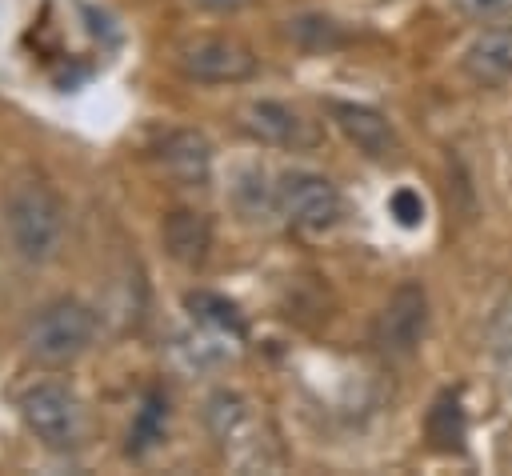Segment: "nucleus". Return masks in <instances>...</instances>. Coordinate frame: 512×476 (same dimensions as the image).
Instances as JSON below:
<instances>
[{
    "mask_svg": "<svg viewBox=\"0 0 512 476\" xmlns=\"http://www.w3.org/2000/svg\"><path fill=\"white\" fill-rule=\"evenodd\" d=\"M4 224H8V236H12V248L28 260V264H44L56 256L60 248V236H64V212H60V200L28 180V184H16L4 200Z\"/></svg>",
    "mask_w": 512,
    "mask_h": 476,
    "instance_id": "nucleus-1",
    "label": "nucleus"
},
{
    "mask_svg": "<svg viewBox=\"0 0 512 476\" xmlns=\"http://www.w3.org/2000/svg\"><path fill=\"white\" fill-rule=\"evenodd\" d=\"M92 332H96V316L80 304V300H52L44 304L28 328H24V348L36 356V360H48V364H64L72 356H80L88 344H92Z\"/></svg>",
    "mask_w": 512,
    "mask_h": 476,
    "instance_id": "nucleus-2",
    "label": "nucleus"
},
{
    "mask_svg": "<svg viewBox=\"0 0 512 476\" xmlns=\"http://www.w3.org/2000/svg\"><path fill=\"white\" fill-rule=\"evenodd\" d=\"M276 196H280V212L296 224V228H308V232H324L340 220L344 212V200L336 192V184L320 172H308V168H292L276 180Z\"/></svg>",
    "mask_w": 512,
    "mask_h": 476,
    "instance_id": "nucleus-3",
    "label": "nucleus"
},
{
    "mask_svg": "<svg viewBox=\"0 0 512 476\" xmlns=\"http://www.w3.org/2000/svg\"><path fill=\"white\" fill-rule=\"evenodd\" d=\"M20 416L28 432L52 448H68L80 436V404L64 384L40 380L20 396Z\"/></svg>",
    "mask_w": 512,
    "mask_h": 476,
    "instance_id": "nucleus-4",
    "label": "nucleus"
},
{
    "mask_svg": "<svg viewBox=\"0 0 512 476\" xmlns=\"http://www.w3.org/2000/svg\"><path fill=\"white\" fill-rule=\"evenodd\" d=\"M176 64L188 80H200V84H236V80H248L256 72V56L240 40H228V36L188 40L180 48Z\"/></svg>",
    "mask_w": 512,
    "mask_h": 476,
    "instance_id": "nucleus-5",
    "label": "nucleus"
},
{
    "mask_svg": "<svg viewBox=\"0 0 512 476\" xmlns=\"http://www.w3.org/2000/svg\"><path fill=\"white\" fill-rule=\"evenodd\" d=\"M424 324H428V296H424L420 284L408 280L380 308L376 328H372V340L388 356H412L416 344H420V336H424Z\"/></svg>",
    "mask_w": 512,
    "mask_h": 476,
    "instance_id": "nucleus-6",
    "label": "nucleus"
},
{
    "mask_svg": "<svg viewBox=\"0 0 512 476\" xmlns=\"http://www.w3.org/2000/svg\"><path fill=\"white\" fill-rule=\"evenodd\" d=\"M244 128L264 140V144H276V148H292V152H308L320 144V128L300 116L296 108L280 104V100H256L244 108Z\"/></svg>",
    "mask_w": 512,
    "mask_h": 476,
    "instance_id": "nucleus-7",
    "label": "nucleus"
},
{
    "mask_svg": "<svg viewBox=\"0 0 512 476\" xmlns=\"http://www.w3.org/2000/svg\"><path fill=\"white\" fill-rule=\"evenodd\" d=\"M332 120L348 136V144H356L368 160H388L400 148L392 120L368 104H332Z\"/></svg>",
    "mask_w": 512,
    "mask_h": 476,
    "instance_id": "nucleus-8",
    "label": "nucleus"
},
{
    "mask_svg": "<svg viewBox=\"0 0 512 476\" xmlns=\"http://www.w3.org/2000/svg\"><path fill=\"white\" fill-rule=\"evenodd\" d=\"M156 160H160L164 176H172L176 184H188V188H200L212 176V144L192 128L168 132L156 148Z\"/></svg>",
    "mask_w": 512,
    "mask_h": 476,
    "instance_id": "nucleus-9",
    "label": "nucleus"
},
{
    "mask_svg": "<svg viewBox=\"0 0 512 476\" xmlns=\"http://www.w3.org/2000/svg\"><path fill=\"white\" fill-rule=\"evenodd\" d=\"M460 68L472 84H504L512 76V24H496V28H484L460 56Z\"/></svg>",
    "mask_w": 512,
    "mask_h": 476,
    "instance_id": "nucleus-10",
    "label": "nucleus"
},
{
    "mask_svg": "<svg viewBox=\"0 0 512 476\" xmlns=\"http://www.w3.org/2000/svg\"><path fill=\"white\" fill-rule=\"evenodd\" d=\"M164 252L184 264V268H196L208 260V248H212V224L204 212H192V208H176L164 216Z\"/></svg>",
    "mask_w": 512,
    "mask_h": 476,
    "instance_id": "nucleus-11",
    "label": "nucleus"
},
{
    "mask_svg": "<svg viewBox=\"0 0 512 476\" xmlns=\"http://www.w3.org/2000/svg\"><path fill=\"white\" fill-rule=\"evenodd\" d=\"M232 204L244 220H264L272 208H280V196L276 184H268L264 168H240L232 184Z\"/></svg>",
    "mask_w": 512,
    "mask_h": 476,
    "instance_id": "nucleus-12",
    "label": "nucleus"
},
{
    "mask_svg": "<svg viewBox=\"0 0 512 476\" xmlns=\"http://www.w3.org/2000/svg\"><path fill=\"white\" fill-rule=\"evenodd\" d=\"M428 440L440 452H460L464 448V412H460V400L452 392H444L432 404V412H428Z\"/></svg>",
    "mask_w": 512,
    "mask_h": 476,
    "instance_id": "nucleus-13",
    "label": "nucleus"
},
{
    "mask_svg": "<svg viewBox=\"0 0 512 476\" xmlns=\"http://www.w3.org/2000/svg\"><path fill=\"white\" fill-rule=\"evenodd\" d=\"M188 312H192L196 320L220 328V332H232V336L244 332V320H240L236 304H228V300L216 296V292H192V296H188Z\"/></svg>",
    "mask_w": 512,
    "mask_h": 476,
    "instance_id": "nucleus-14",
    "label": "nucleus"
},
{
    "mask_svg": "<svg viewBox=\"0 0 512 476\" xmlns=\"http://www.w3.org/2000/svg\"><path fill=\"white\" fill-rule=\"evenodd\" d=\"M164 416H168V404H164V396L152 392V396L144 400V408L136 412V424H132V432H128V448H132V452H144L152 440H160Z\"/></svg>",
    "mask_w": 512,
    "mask_h": 476,
    "instance_id": "nucleus-15",
    "label": "nucleus"
},
{
    "mask_svg": "<svg viewBox=\"0 0 512 476\" xmlns=\"http://www.w3.org/2000/svg\"><path fill=\"white\" fill-rule=\"evenodd\" d=\"M492 352H496V364L512 376V296L492 316Z\"/></svg>",
    "mask_w": 512,
    "mask_h": 476,
    "instance_id": "nucleus-16",
    "label": "nucleus"
},
{
    "mask_svg": "<svg viewBox=\"0 0 512 476\" xmlns=\"http://www.w3.org/2000/svg\"><path fill=\"white\" fill-rule=\"evenodd\" d=\"M388 212H392V220H396L400 228H416V224L424 220V200H420V192H412V188H396V192L388 196Z\"/></svg>",
    "mask_w": 512,
    "mask_h": 476,
    "instance_id": "nucleus-17",
    "label": "nucleus"
},
{
    "mask_svg": "<svg viewBox=\"0 0 512 476\" xmlns=\"http://www.w3.org/2000/svg\"><path fill=\"white\" fill-rule=\"evenodd\" d=\"M452 4L468 20H504V16H512V0H452Z\"/></svg>",
    "mask_w": 512,
    "mask_h": 476,
    "instance_id": "nucleus-18",
    "label": "nucleus"
},
{
    "mask_svg": "<svg viewBox=\"0 0 512 476\" xmlns=\"http://www.w3.org/2000/svg\"><path fill=\"white\" fill-rule=\"evenodd\" d=\"M196 4H204V8H236L240 0H196Z\"/></svg>",
    "mask_w": 512,
    "mask_h": 476,
    "instance_id": "nucleus-19",
    "label": "nucleus"
},
{
    "mask_svg": "<svg viewBox=\"0 0 512 476\" xmlns=\"http://www.w3.org/2000/svg\"><path fill=\"white\" fill-rule=\"evenodd\" d=\"M508 380H512V376H508Z\"/></svg>",
    "mask_w": 512,
    "mask_h": 476,
    "instance_id": "nucleus-20",
    "label": "nucleus"
}]
</instances>
